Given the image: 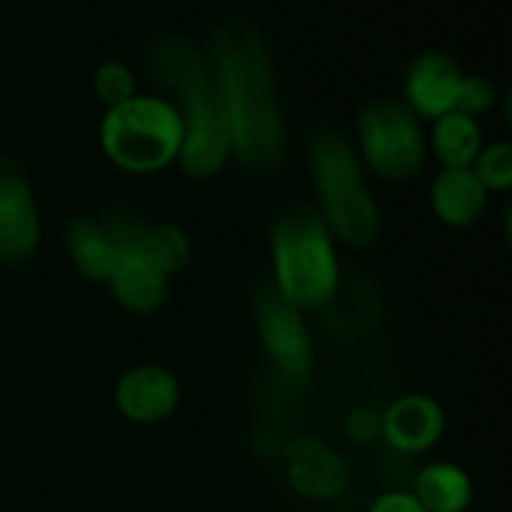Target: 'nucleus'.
Masks as SVG:
<instances>
[{"label":"nucleus","mask_w":512,"mask_h":512,"mask_svg":"<svg viewBox=\"0 0 512 512\" xmlns=\"http://www.w3.org/2000/svg\"><path fill=\"white\" fill-rule=\"evenodd\" d=\"M210 70L223 105L228 148L235 163L255 175L278 170L285 160L288 138L273 73L258 40L250 33H223L215 45Z\"/></svg>","instance_id":"1"},{"label":"nucleus","mask_w":512,"mask_h":512,"mask_svg":"<svg viewBox=\"0 0 512 512\" xmlns=\"http://www.w3.org/2000/svg\"><path fill=\"white\" fill-rule=\"evenodd\" d=\"M155 80L175 95V113L183 123L180 165L190 178H210L230 158L228 128L215 88L213 70L190 43L168 38L150 53Z\"/></svg>","instance_id":"2"},{"label":"nucleus","mask_w":512,"mask_h":512,"mask_svg":"<svg viewBox=\"0 0 512 512\" xmlns=\"http://www.w3.org/2000/svg\"><path fill=\"white\" fill-rule=\"evenodd\" d=\"M318 213L330 235L348 248H368L378 240L380 213L365 183L358 148L348 133L333 125H320L308 143Z\"/></svg>","instance_id":"3"},{"label":"nucleus","mask_w":512,"mask_h":512,"mask_svg":"<svg viewBox=\"0 0 512 512\" xmlns=\"http://www.w3.org/2000/svg\"><path fill=\"white\" fill-rule=\"evenodd\" d=\"M273 285L290 305L318 310L338 293V258L323 215L310 203H290L270 228Z\"/></svg>","instance_id":"4"},{"label":"nucleus","mask_w":512,"mask_h":512,"mask_svg":"<svg viewBox=\"0 0 512 512\" xmlns=\"http://www.w3.org/2000/svg\"><path fill=\"white\" fill-rule=\"evenodd\" d=\"M105 155L128 173H155L183 148V123L170 100L138 98L108 108L100 128Z\"/></svg>","instance_id":"5"},{"label":"nucleus","mask_w":512,"mask_h":512,"mask_svg":"<svg viewBox=\"0 0 512 512\" xmlns=\"http://www.w3.org/2000/svg\"><path fill=\"white\" fill-rule=\"evenodd\" d=\"M358 148L370 173L390 183L415 178L428 163V143L418 115L393 98H378L360 110Z\"/></svg>","instance_id":"6"},{"label":"nucleus","mask_w":512,"mask_h":512,"mask_svg":"<svg viewBox=\"0 0 512 512\" xmlns=\"http://www.w3.org/2000/svg\"><path fill=\"white\" fill-rule=\"evenodd\" d=\"M255 323L260 340L275 368L293 383H305L313 370V348L300 310L275 290L273 283H260L253 295Z\"/></svg>","instance_id":"7"},{"label":"nucleus","mask_w":512,"mask_h":512,"mask_svg":"<svg viewBox=\"0 0 512 512\" xmlns=\"http://www.w3.org/2000/svg\"><path fill=\"white\" fill-rule=\"evenodd\" d=\"M40 243V215L18 163L0 155V263H23Z\"/></svg>","instance_id":"8"},{"label":"nucleus","mask_w":512,"mask_h":512,"mask_svg":"<svg viewBox=\"0 0 512 512\" xmlns=\"http://www.w3.org/2000/svg\"><path fill=\"white\" fill-rule=\"evenodd\" d=\"M460 80L463 73L453 58L443 53L420 55L405 75V105L420 118L438 120L455 108Z\"/></svg>","instance_id":"9"},{"label":"nucleus","mask_w":512,"mask_h":512,"mask_svg":"<svg viewBox=\"0 0 512 512\" xmlns=\"http://www.w3.org/2000/svg\"><path fill=\"white\" fill-rule=\"evenodd\" d=\"M178 383L173 375L155 365H140L120 378L115 400L125 418L133 423H160L178 405Z\"/></svg>","instance_id":"10"},{"label":"nucleus","mask_w":512,"mask_h":512,"mask_svg":"<svg viewBox=\"0 0 512 512\" xmlns=\"http://www.w3.org/2000/svg\"><path fill=\"white\" fill-rule=\"evenodd\" d=\"M443 428V410L425 395H405L383 413V438L400 453H423L433 448Z\"/></svg>","instance_id":"11"},{"label":"nucleus","mask_w":512,"mask_h":512,"mask_svg":"<svg viewBox=\"0 0 512 512\" xmlns=\"http://www.w3.org/2000/svg\"><path fill=\"white\" fill-rule=\"evenodd\" d=\"M288 480L305 498L328 500L345 488L348 468L343 458L313 438H300L288 453Z\"/></svg>","instance_id":"12"},{"label":"nucleus","mask_w":512,"mask_h":512,"mask_svg":"<svg viewBox=\"0 0 512 512\" xmlns=\"http://www.w3.org/2000/svg\"><path fill=\"white\" fill-rule=\"evenodd\" d=\"M110 293L130 313H155L168 298V275L160 273L143 253L120 255L108 278Z\"/></svg>","instance_id":"13"},{"label":"nucleus","mask_w":512,"mask_h":512,"mask_svg":"<svg viewBox=\"0 0 512 512\" xmlns=\"http://www.w3.org/2000/svg\"><path fill=\"white\" fill-rule=\"evenodd\" d=\"M430 203L443 223L468 228L483 215L488 190L475 178L473 168H443L430 188Z\"/></svg>","instance_id":"14"},{"label":"nucleus","mask_w":512,"mask_h":512,"mask_svg":"<svg viewBox=\"0 0 512 512\" xmlns=\"http://www.w3.org/2000/svg\"><path fill=\"white\" fill-rule=\"evenodd\" d=\"M63 243L75 270L83 278L95 280V283H108L110 273H113L115 263H118V253L113 250L110 240L105 238L98 218L78 215V218L70 220L65 225Z\"/></svg>","instance_id":"15"},{"label":"nucleus","mask_w":512,"mask_h":512,"mask_svg":"<svg viewBox=\"0 0 512 512\" xmlns=\"http://www.w3.org/2000/svg\"><path fill=\"white\" fill-rule=\"evenodd\" d=\"M413 495L428 512H465L473 500V483L458 465H428L415 478Z\"/></svg>","instance_id":"16"},{"label":"nucleus","mask_w":512,"mask_h":512,"mask_svg":"<svg viewBox=\"0 0 512 512\" xmlns=\"http://www.w3.org/2000/svg\"><path fill=\"white\" fill-rule=\"evenodd\" d=\"M430 145L443 168H470L480 153V128L475 118L450 110L435 120Z\"/></svg>","instance_id":"17"},{"label":"nucleus","mask_w":512,"mask_h":512,"mask_svg":"<svg viewBox=\"0 0 512 512\" xmlns=\"http://www.w3.org/2000/svg\"><path fill=\"white\" fill-rule=\"evenodd\" d=\"M140 253L155 265L163 275L180 273L190 260V240L178 225L158 223L150 225L145 233Z\"/></svg>","instance_id":"18"},{"label":"nucleus","mask_w":512,"mask_h":512,"mask_svg":"<svg viewBox=\"0 0 512 512\" xmlns=\"http://www.w3.org/2000/svg\"><path fill=\"white\" fill-rule=\"evenodd\" d=\"M98 223L103 228L105 238L110 240L113 250L118 253V258L143 250V240L150 225L145 223L138 210L128 208V205H115V208H108L100 215Z\"/></svg>","instance_id":"19"},{"label":"nucleus","mask_w":512,"mask_h":512,"mask_svg":"<svg viewBox=\"0 0 512 512\" xmlns=\"http://www.w3.org/2000/svg\"><path fill=\"white\" fill-rule=\"evenodd\" d=\"M470 168L485 190H508L512 185V148L508 143L490 145L478 153Z\"/></svg>","instance_id":"20"},{"label":"nucleus","mask_w":512,"mask_h":512,"mask_svg":"<svg viewBox=\"0 0 512 512\" xmlns=\"http://www.w3.org/2000/svg\"><path fill=\"white\" fill-rule=\"evenodd\" d=\"M95 93L103 100L108 108L125 103L133 98L135 93V80L133 73L125 68L123 63H105L103 68L95 73Z\"/></svg>","instance_id":"21"},{"label":"nucleus","mask_w":512,"mask_h":512,"mask_svg":"<svg viewBox=\"0 0 512 512\" xmlns=\"http://www.w3.org/2000/svg\"><path fill=\"white\" fill-rule=\"evenodd\" d=\"M493 103H495L493 83H488L485 78H465L463 75L453 110L468 115V118H475V115L488 113V110L493 108Z\"/></svg>","instance_id":"22"},{"label":"nucleus","mask_w":512,"mask_h":512,"mask_svg":"<svg viewBox=\"0 0 512 512\" xmlns=\"http://www.w3.org/2000/svg\"><path fill=\"white\" fill-rule=\"evenodd\" d=\"M345 433L355 443H373L383 435V415L370 408L353 410L345 420Z\"/></svg>","instance_id":"23"},{"label":"nucleus","mask_w":512,"mask_h":512,"mask_svg":"<svg viewBox=\"0 0 512 512\" xmlns=\"http://www.w3.org/2000/svg\"><path fill=\"white\" fill-rule=\"evenodd\" d=\"M370 512H428L418 503L413 493L405 490H393V493H383L373 505Z\"/></svg>","instance_id":"24"}]
</instances>
